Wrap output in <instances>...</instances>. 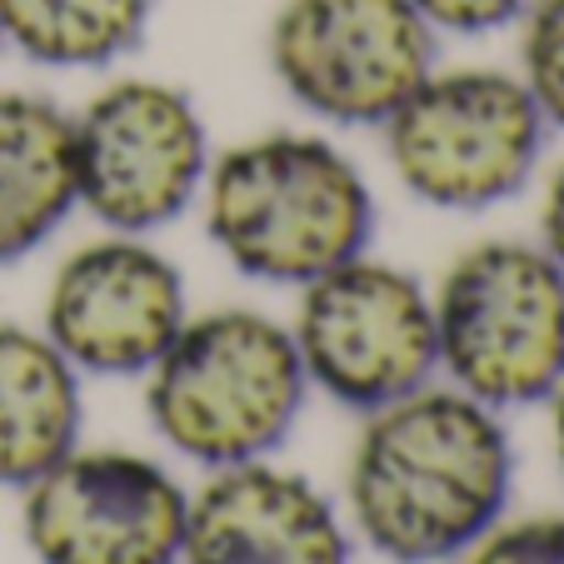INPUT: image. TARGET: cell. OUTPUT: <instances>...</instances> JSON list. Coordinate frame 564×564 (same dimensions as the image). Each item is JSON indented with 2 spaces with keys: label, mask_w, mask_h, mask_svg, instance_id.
<instances>
[{
  "label": "cell",
  "mask_w": 564,
  "mask_h": 564,
  "mask_svg": "<svg viewBox=\"0 0 564 564\" xmlns=\"http://www.w3.org/2000/svg\"><path fill=\"white\" fill-rule=\"evenodd\" d=\"M75 205L70 116L31 90H0V260L41 250Z\"/></svg>",
  "instance_id": "12"
},
{
  "label": "cell",
  "mask_w": 564,
  "mask_h": 564,
  "mask_svg": "<svg viewBox=\"0 0 564 564\" xmlns=\"http://www.w3.org/2000/svg\"><path fill=\"white\" fill-rule=\"evenodd\" d=\"M410 6L425 15V25L435 35H490L520 21L530 0H410Z\"/></svg>",
  "instance_id": "17"
},
{
  "label": "cell",
  "mask_w": 564,
  "mask_h": 564,
  "mask_svg": "<svg viewBox=\"0 0 564 564\" xmlns=\"http://www.w3.org/2000/svg\"><path fill=\"white\" fill-rule=\"evenodd\" d=\"M191 319L185 280L145 235L70 250L45 290V335L86 375H145Z\"/></svg>",
  "instance_id": "10"
},
{
  "label": "cell",
  "mask_w": 564,
  "mask_h": 564,
  "mask_svg": "<svg viewBox=\"0 0 564 564\" xmlns=\"http://www.w3.org/2000/svg\"><path fill=\"white\" fill-rule=\"evenodd\" d=\"M465 564H564V514H524L469 544Z\"/></svg>",
  "instance_id": "16"
},
{
  "label": "cell",
  "mask_w": 564,
  "mask_h": 564,
  "mask_svg": "<svg viewBox=\"0 0 564 564\" xmlns=\"http://www.w3.org/2000/svg\"><path fill=\"white\" fill-rule=\"evenodd\" d=\"M540 246L550 250V260L564 270V160L550 171L540 195Z\"/></svg>",
  "instance_id": "18"
},
{
  "label": "cell",
  "mask_w": 564,
  "mask_h": 564,
  "mask_svg": "<svg viewBox=\"0 0 564 564\" xmlns=\"http://www.w3.org/2000/svg\"><path fill=\"white\" fill-rule=\"evenodd\" d=\"M510 435L465 390H430L370 410L350 455V514L375 554L440 564L469 554L510 500Z\"/></svg>",
  "instance_id": "1"
},
{
  "label": "cell",
  "mask_w": 564,
  "mask_h": 564,
  "mask_svg": "<svg viewBox=\"0 0 564 564\" xmlns=\"http://www.w3.org/2000/svg\"><path fill=\"white\" fill-rule=\"evenodd\" d=\"M80 370L45 330L0 325V485L25 490L61 465L80 435Z\"/></svg>",
  "instance_id": "13"
},
{
  "label": "cell",
  "mask_w": 564,
  "mask_h": 564,
  "mask_svg": "<svg viewBox=\"0 0 564 564\" xmlns=\"http://www.w3.org/2000/svg\"><path fill=\"white\" fill-rule=\"evenodd\" d=\"M145 375L150 425L215 469L265 459L310 390L290 325L240 305L191 315Z\"/></svg>",
  "instance_id": "3"
},
{
  "label": "cell",
  "mask_w": 564,
  "mask_h": 564,
  "mask_svg": "<svg viewBox=\"0 0 564 564\" xmlns=\"http://www.w3.org/2000/svg\"><path fill=\"white\" fill-rule=\"evenodd\" d=\"M520 80L550 126L564 130V0H530L520 15Z\"/></svg>",
  "instance_id": "15"
},
{
  "label": "cell",
  "mask_w": 564,
  "mask_h": 564,
  "mask_svg": "<svg viewBox=\"0 0 564 564\" xmlns=\"http://www.w3.org/2000/svg\"><path fill=\"white\" fill-rule=\"evenodd\" d=\"M550 420H554V455H560V469H564V375L550 390Z\"/></svg>",
  "instance_id": "19"
},
{
  "label": "cell",
  "mask_w": 564,
  "mask_h": 564,
  "mask_svg": "<svg viewBox=\"0 0 564 564\" xmlns=\"http://www.w3.org/2000/svg\"><path fill=\"white\" fill-rule=\"evenodd\" d=\"M270 70L330 126H384L435 70V31L410 0H280Z\"/></svg>",
  "instance_id": "8"
},
{
  "label": "cell",
  "mask_w": 564,
  "mask_h": 564,
  "mask_svg": "<svg viewBox=\"0 0 564 564\" xmlns=\"http://www.w3.org/2000/svg\"><path fill=\"white\" fill-rule=\"evenodd\" d=\"M394 181L435 210H490L530 185L550 120L500 65L430 70L384 120Z\"/></svg>",
  "instance_id": "5"
},
{
  "label": "cell",
  "mask_w": 564,
  "mask_h": 564,
  "mask_svg": "<svg viewBox=\"0 0 564 564\" xmlns=\"http://www.w3.org/2000/svg\"><path fill=\"white\" fill-rule=\"evenodd\" d=\"M155 0H0V45L51 70H100L140 45Z\"/></svg>",
  "instance_id": "14"
},
{
  "label": "cell",
  "mask_w": 564,
  "mask_h": 564,
  "mask_svg": "<svg viewBox=\"0 0 564 564\" xmlns=\"http://www.w3.org/2000/svg\"><path fill=\"white\" fill-rule=\"evenodd\" d=\"M290 340L305 380L365 415L415 394L440 370L430 290L400 265L370 256L300 285Z\"/></svg>",
  "instance_id": "6"
},
{
  "label": "cell",
  "mask_w": 564,
  "mask_h": 564,
  "mask_svg": "<svg viewBox=\"0 0 564 564\" xmlns=\"http://www.w3.org/2000/svg\"><path fill=\"white\" fill-rule=\"evenodd\" d=\"M75 191L106 230L150 235L200 200L210 130L171 80L126 75L70 116Z\"/></svg>",
  "instance_id": "7"
},
{
  "label": "cell",
  "mask_w": 564,
  "mask_h": 564,
  "mask_svg": "<svg viewBox=\"0 0 564 564\" xmlns=\"http://www.w3.org/2000/svg\"><path fill=\"white\" fill-rule=\"evenodd\" d=\"M185 490L155 459L126 449H70L25 485V544L41 564H175Z\"/></svg>",
  "instance_id": "9"
},
{
  "label": "cell",
  "mask_w": 564,
  "mask_h": 564,
  "mask_svg": "<svg viewBox=\"0 0 564 564\" xmlns=\"http://www.w3.org/2000/svg\"><path fill=\"white\" fill-rule=\"evenodd\" d=\"M185 564H350L340 514L305 475L230 465L185 510Z\"/></svg>",
  "instance_id": "11"
},
{
  "label": "cell",
  "mask_w": 564,
  "mask_h": 564,
  "mask_svg": "<svg viewBox=\"0 0 564 564\" xmlns=\"http://www.w3.org/2000/svg\"><path fill=\"white\" fill-rule=\"evenodd\" d=\"M200 200L215 250L265 285H310L365 256L375 230L365 171L325 135L300 130H270L210 155Z\"/></svg>",
  "instance_id": "2"
},
{
  "label": "cell",
  "mask_w": 564,
  "mask_h": 564,
  "mask_svg": "<svg viewBox=\"0 0 564 564\" xmlns=\"http://www.w3.org/2000/svg\"><path fill=\"white\" fill-rule=\"evenodd\" d=\"M435 305L440 370L479 405L550 400L564 375V270L530 240H479L445 270Z\"/></svg>",
  "instance_id": "4"
}]
</instances>
